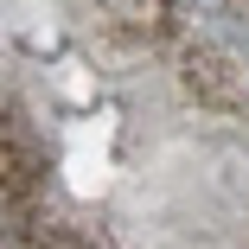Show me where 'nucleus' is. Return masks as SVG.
I'll list each match as a JSON object with an SVG mask.
<instances>
[{"label": "nucleus", "instance_id": "obj_1", "mask_svg": "<svg viewBox=\"0 0 249 249\" xmlns=\"http://www.w3.org/2000/svg\"><path fill=\"white\" fill-rule=\"evenodd\" d=\"M96 19H103L109 38L134 45V52H160L185 32L179 0H96Z\"/></svg>", "mask_w": 249, "mask_h": 249}]
</instances>
